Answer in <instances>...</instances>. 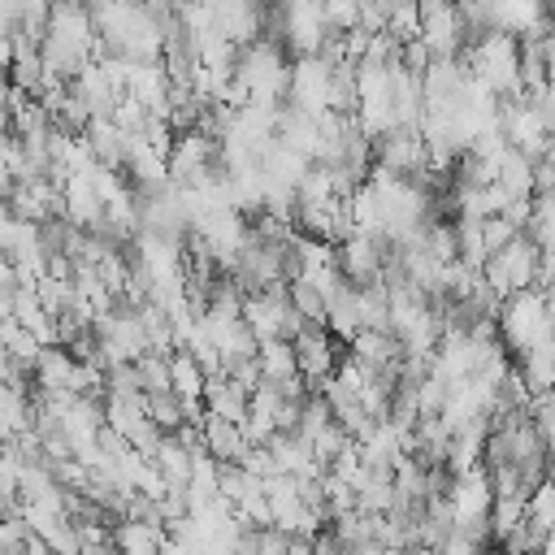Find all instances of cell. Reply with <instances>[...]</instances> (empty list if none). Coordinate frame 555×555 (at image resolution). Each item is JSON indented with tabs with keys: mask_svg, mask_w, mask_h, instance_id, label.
I'll use <instances>...</instances> for the list:
<instances>
[{
	"mask_svg": "<svg viewBox=\"0 0 555 555\" xmlns=\"http://www.w3.org/2000/svg\"><path fill=\"white\" fill-rule=\"evenodd\" d=\"M473 82H481L490 95H503V91H516L520 87V48L512 35L494 30L477 43V56H473Z\"/></svg>",
	"mask_w": 555,
	"mask_h": 555,
	"instance_id": "obj_3",
	"label": "cell"
},
{
	"mask_svg": "<svg viewBox=\"0 0 555 555\" xmlns=\"http://www.w3.org/2000/svg\"><path fill=\"white\" fill-rule=\"evenodd\" d=\"M330 17H325V4L321 0H282V35L295 52L312 56L325 48V35H330Z\"/></svg>",
	"mask_w": 555,
	"mask_h": 555,
	"instance_id": "obj_5",
	"label": "cell"
},
{
	"mask_svg": "<svg viewBox=\"0 0 555 555\" xmlns=\"http://www.w3.org/2000/svg\"><path fill=\"white\" fill-rule=\"evenodd\" d=\"M165 525L156 520H143V516H117L113 520V546L121 555H165Z\"/></svg>",
	"mask_w": 555,
	"mask_h": 555,
	"instance_id": "obj_7",
	"label": "cell"
},
{
	"mask_svg": "<svg viewBox=\"0 0 555 555\" xmlns=\"http://www.w3.org/2000/svg\"><path fill=\"white\" fill-rule=\"evenodd\" d=\"M291 347H295V364H299V377L304 382H325L334 369H338V360H343V347H338V338L325 330V325H304L295 338H291Z\"/></svg>",
	"mask_w": 555,
	"mask_h": 555,
	"instance_id": "obj_6",
	"label": "cell"
},
{
	"mask_svg": "<svg viewBox=\"0 0 555 555\" xmlns=\"http://www.w3.org/2000/svg\"><path fill=\"white\" fill-rule=\"evenodd\" d=\"M22 555H56V551H52L48 542H39V538L30 533V538H26V546H22Z\"/></svg>",
	"mask_w": 555,
	"mask_h": 555,
	"instance_id": "obj_9",
	"label": "cell"
},
{
	"mask_svg": "<svg viewBox=\"0 0 555 555\" xmlns=\"http://www.w3.org/2000/svg\"><path fill=\"white\" fill-rule=\"evenodd\" d=\"M416 17H421V35L416 43L429 56H451L464 39V13L455 0H416Z\"/></svg>",
	"mask_w": 555,
	"mask_h": 555,
	"instance_id": "obj_4",
	"label": "cell"
},
{
	"mask_svg": "<svg viewBox=\"0 0 555 555\" xmlns=\"http://www.w3.org/2000/svg\"><path fill=\"white\" fill-rule=\"evenodd\" d=\"M286 87H291V65H286V56L273 48V43H247L238 56H234V65H230V87H225V95L234 100V108L238 104H278L282 95H286Z\"/></svg>",
	"mask_w": 555,
	"mask_h": 555,
	"instance_id": "obj_1",
	"label": "cell"
},
{
	"mask_svg": "<svg viewBox=\"0 0 555 555\" xmlns=\"http://www.w3.org/2000/svg\"><path fill=\"white\" fill-rule=\"evenodd\" d=\"M538 269H542V247L520 230V234H512L499 251H490L486 260H481V282H486V291L499 299H507L512 291H525V286H533L538 282Z\"/></svg>",
	"mask_w": 555,
	"mask_h": 555,
	"instance_id": "obj_2",
	"label": "cell"
},
{
	"mask_svg": "<svg viewBox=\"0 0 555 555\" xmlns=\"http://www.w3.org/2000/svg\"><path fill=\"white\" fill-rule=\"evenodd\" d=\"M0 382H4V386H30V364H22V360L9 351L4 338H0Z\"/></svg>",
	"mask_w": 555,
	"mask_h": 555,
	"instance_id": "obj_8",
	"label": "cell"
}]
</instances>
